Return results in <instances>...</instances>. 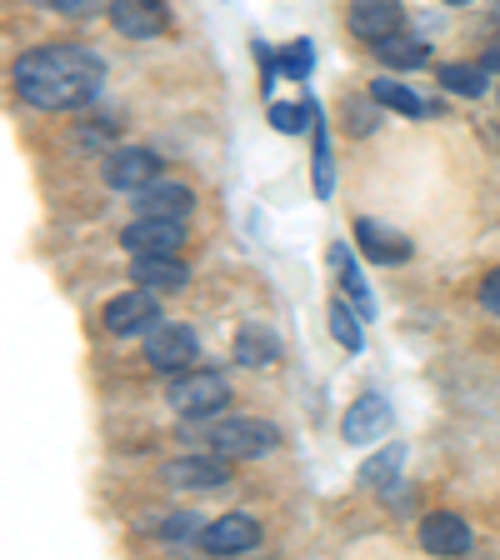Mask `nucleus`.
<instances>
[{"label": "nucleus", "instance_id": "obj_16", "mask_svg": "<svg viewBox=\"0 0 500 560\" xmlns=\"http://www.w3.org/2000/svg\"><path fill=\"white\" fill-rule=\"evenodd\" d=\"M186 260L175 256H136V285H151V291H181L186 285Z\"/></svg>", "mask_w": 500, "mask_h": 560}, {"label": "nucleus", "instance_id": "obj_25", "mask_svg": "<svg viewBox=\"0 0 500 560\" xmlns=\"http://www.w3.org/2000/svg\"><path fill=\"white\" fill-rule=\"evenodd\" d=\"M200 530H206V525H200L196 515H181V521H165L161 525L165 540H200Z\"/></svg>", "mask_w": 500, "mask_h": 560}, {"label": "nucleus", "instance_id": "obj_17", "mask_svg": "<svg viewBox=\"0 0 500 560\" xmlns=\"http://www.w3.org/2000/svg\"><path fill=\"white\" fill-rule=\"evenodd\" d=\"M375 56L385 60V66H396V70H420L426 60H431V50H426V40L420 35H385V40H375Z\"/></svg>", "mask_w": 500, "mask_h": 560}, {"label": "nucleus", "instance_id": "obj_10", "mask_svg": "<svg viewBox=\"0 0 500 560\" xmlns=\"http://www.w3.org/2000/svg\"><path fill=\"white\" fill-rule=\"evenodd\" d=\"M111 25L126 40H155L165 35V5L161 0H111Z\"/></svg>", "mask_w": 500, "mask_h": 560}, {"label": "nucleus", "instance_id": "obj_30", "mask_svg": "<svg viewBox=\"0 0 500 560\" xmlns=\"http://www.w3.org/2000/svg\"><path fill=\"white\" fill-rule=\"evenodd\" d=\"M486 66H490V70H500V46L490 50V60H486Z\"/></svg>", "mask_w": 500, "mask_h": 560}, {"label": "nucleus", "instance_id": "obj_1", "mask_svg": "<svg viewBox=\"0 0 500 560\" xmlns=\"http://www.w3.org/2000/svg\"><path fill=\"white\" fill-rule=\"evenodd\" d=\"M11 81L25 105L40 110H81L101 95L105 60L85 46H40L11 66Z\"/></svg>", "mask_w": 500, "mask_h": 560}, {"label": "nucleus", "instance_id": "obj_3", "mask_svg": "<svg viewBox=\"0 0 500 560\" xmlns=\"http://www.w3.org/2000/svg\"><path fill=\"white\" fill-rule=\"evenodd\" d=\"M165 396H171V406L181 416H216L225 406V396H231V385H225L221 371H181Z\"/></svg>", "mask_w": 500, "mask_h": 560}, {"label": "nucleus", "instance_id": "obj_5", "mask_svg": "<svg viewBox=\"0 0 500 560\" xmlns=\"http://www.w3.org/2000/svg\"><path fill=\"white\" fill-rule=\"evenodd\" d=\"M186 241V225L181 221H161V215H140L120 231V245H126L130 256H175Z\"/></svg>", "mask_w": 500, "mask_h": 560}, {"label": "nucleus", "instance_id": "obj_28", "mask_svg": "<svg viewBox=\"0 0 500 560\" xmlns=\"http://www.w3.org/2000/svg\"><path fill=\"white\" fill-rule=\"evenodd\" d=\"M305 66H311V46H291V50H286V70H291L295 81L305 75Z\"/></svg>", "mask_w": 500, "mask_h": 560}, {"label": "nucleus", "instance_id": "obj_9", "mask_svg": "<svg viewBox=\"0 0 500 560\" xmlns=\"http://www.w3.org/2000/svg\"><path fill=\"white\" fill-rule=\"evenodd\" d=\"M260 546V525L251 521V515H221V521H210L206 530H200V550H210V556H245V550Z\"/></svg>", "mask_w": 500, "mask_h": 560}, {"label": "nucleus", "instance_id": "obj_27", "mask_svg": "<svg viewBox=\"0 0 500 560\" xmlns=\"http://www.w3.org/2000/svg\"><path fill=\"white\" fill-rule=\"evenodd\" d=\"M270 120H276V130H301L305 126V116L295 110V105H276V110H270Z\"/></svg>", "mask_w": 500, "mask_h": 560}, {"label": "nucleus", "instance_id": "obj_19", "mask_svg": "<svg viewBox=\"0 0 500 560\" xmlns=\"http://www.w3.org/2000/svg\"><path fill=\"white\" fill-rule=\"evenodd\" d=\"M371 101H375V105H391V110H400V116H410V120L435 116V105H431V101H420L416 91H406L400 81H385V75L371 85Z\"/></svg>", "mask_w": 500, "mask_h": 560}, {"label": "nucleus", "instance_id": "obj_2", "mask_svg": "<svg viewBox=\"0 0 500 560\" xmlns=\"http://www.w3.org/2000/svg\"><path fill=\"white\" fill-rule=\"evenodd\" d=\"M280 431L270 420H251V416H235V420H221V425H210L206 431V445L225 460H256V455L276 451Z\"/></svg>", "mask_w": 500, "mask_h": 560}, {"label": "nucleus", "instance_id": "obj_7", "mask_svg": "<svg viewBox=\"0 0 500 560\" xmlns=\"http://www.w3.org/2000/svg\"><path fill=\"white\" fill-rule=\"evenodd\" d=\"M155 175H161V155H155V151L126 145V151L105 155V186H111V190H130V196H136L140 186H151Z\"/></svg>", "mask_w": 500, "mask_h": 560}, {"label": "nucleus", "instance_id": "obj_24", "mask_svg": "<svg viewBox=\"0 0 500 560\" xmlns=\"http://www.w3.org/2000/svg\"><path fill=\"white\" fill-rule=\"evenodd\" d=\"M315 190L326 196L330 190V145H326V130L315 126Z\"/></svg>", "mask_w": 500, "mask_h": 560}, {"label": "nucleus", "instance_id": "obj_21", "mask_svg": "<svg viewBox=\"0 0 500 560\" xmlns=\"http://www.w3.org/2000/svg\"><path fill=\"white\" fill-rule=\"evenodd\" d=\"M330 266L340 270V280H346V291L356 295V305H361V311H371V295H365V280H361V270H356V260H350V250L346 245H330Z\"/></svg>", "mask_w": 500, "mask_h": 560}, {"label": "nucleus", "instance_id": "obj_4", "mask_svg": "<svg viewBox=\"0 0 500 560\" xmlns=\"http://www.w3.org/2000/svg\"><path fill=\"white\" fill-rule=\"evenodd\" d=\"M196 355H200V340H196V330H186V326H151V336H146V361L165 375L190 371Z\"/></svg>", "mask_w": 500, "mask_h": 560}, {"label": "nucleus", "instance_id": "obj_31", "mask_svg": "<svg viewBox=\"0 0 500 560\" xmlns=\"http://www.w3.org/2000/svg\"><path fill=\"white\" fill-rule=\"evenodd\" d=\"M445 5H470V0H445Z\"/></svg>", "mask_w": 500, "mask_h": 560}, {"label": "nucleus", "instance_id": "obj_11", "mask_svg": "<svg viewBox=\"0 0 500 560\" xmlns=\"http://www.w3.org/2000/svg\"><path fill=\"white\" fill-rule=\"evenodd\" d=\"M130 200H136L140 215H161V221H186L190 206H196L190 186H181V180H151V186H140Z\"/></svg>", "mask_w": 500, "mask_h": 560}, {"label": "nucleus", "instance_id": "obj_23", "mask_svg": "<svg viewBox=\"0 0 500 560\" xmlns=\"http://www.w3.org/2000/svg\"><path fill=\"white\" fill-rule=\"evenodd\" d=\"M400 460H406V451H400V445H391V451H381L375 455V460H365V470H361V480L365 486H391V480H396V470H400Z\"/></svg>", "mask_w": 500, "mask_h": 560}, {"label": "nucleus", "instance_id": "obj_29", "mask_svg": "<svg viewBox=\"0 0 500 560\" xmlns=\"http://www.w3.org/2000/svg\"><path fill=\"white\" fill-rule=\"evenodd\" d=\"M35 5H46V11H75V0H35Z\"/></svg>", "mask_w": 500, "mask_h": 560}, {"label": "nucleus", "instance_id": "obj_14", "mask_svg": "<svg viewBox=\"0 0 500 560\" xmlns=\"http://www.w3.org/2000/svg\"><path fill=\"white\" fill-rule=\"evenodd\" d=\"M385 425H391V406H385L381 396H361L346 410V420H340V435H346L350 445H365V441H375Z\"/></svg>", "mask_w": 500, "mask_h": 560}, {"label": "nucleus", "instance_id": "obj_12", "mask_svg": "<svg viewBox=\"0 0 500 560\" xmlns=\"http://www.w3.org/2000/svg\"><path fill=\"white\" fill-rule=\"evenodd\" d=\"M420 546L431 556H466L470 550V525L455 511H431L420 521Z\"/></svg>", "mask_w": 500, "mask_h": 560}, {"label": "nucleus", "instance_id": "obj_15", "mask_svg": "<svg viewBox=\"0 0 500 560\" xmlns=\"http://www.w3.org/2000/svg\"><path fill=\"white\" fill-rule=\"evenodd\" d=\"M356 235H361V250H365V256L381 260V266H400V260H410V241H406V235H396L391 225L356 221Z\"/></svg>", "mask_w": 500, "mask_h": 560}, {"label": "nucleus", "instance_id": "obj_18", "mask_svg": "<svg viewBox=\"0 0 500 560\" xmlns=\"http://www.w3.org/2000/svg\"><path fill=\"white\" fill-rule=\"evenodd\" d=\"M235 361H241V365H276V361H280V340H276V330H266V326H245L241 336H235Z\"/></svg>", "mask_w": 500, "mask_h": 560}, {"label": "nucleus", "instance_id": "obj_13", "mask_svg": "<svg viewBox=\"0 0 500 560\" xmlns=\"http://www.w3.org/2000/svg\"><path fill=\"white\" fill-rule=\"evenodd\" d=\"M225 455H186V460H171L165 466V480L181 490H216L225 486Z\"/></svg>", "mask_w": 500, "mask_h": 560}, {"label": "nucleus", "instance_id": "obj_22", "mask_svg": "<svg viewBox=\"0 0 500 560\" xmlns=\"http://www.w3.org/2000/svg\"><path fill=\"white\" fill-rule=\"evenodd\" d=\"M441 85L451 95H486V70H476V66H445L441 70Z\"/></svg>", "mask_w": 500, "mask_h": 560}, {"label": "nucleus", "instance_id": "obj_6", "mask_svg": "<svg viewBox=\"0 0 500 560\" xmlns=\"http://www.w3.org/2000/svg\"><path fill=\"white\" fill-rule=\"evenodd\" d=\"M350 35H361L365 46L385 40V35L406 31V11H400V0H350Z\"/></svg>", "mask_w": 500, "mask_h": 560}, {"label": "nucleus", "instance_id": "obj_26", "mask_svg": "<svg viewBox=\"0 0 500 560\" xmlns=\"http://www.w3.org/2000/svg\"><path fill=\"white\" fill-rule=\"evenodd\" d=\"M480 305H486L490 315H500V270H490V276L480 280Z\"/></svg>", "mask_w": 500, "mask_h": 560}, {"label": "nucleus", "instance_id": "obj_20", "mask_svg": "<svg viewBox=\"0 0 500 560\" xmlns=\"http://www.w3.org/2000/svg\"><path fill=\"white\" fill-rule=\"evenodd\" d=\"M361 320H365V315H356L346 301H336V305H330V336H336L346 350H361V346H365V336H361Z\"/></svg>", "mask_w": 500, "mask_h": 560}, {"label": "nucleus", "instance_id": "obj_8", "mask_svg": "<svg viewBox=\"0 0 500 560\" xmlns=\"http://www.w3.org/2000/svg\"><path fill=\"white\" fill-rule=\"evenodd\" d=\"M155 315H161V305H155L151 285H136V291L116 295V301L105 305V330L111 336H136V330H151Z\"/></svg>", "mask_w": 500, "mask_h": 560}]
</instances>
